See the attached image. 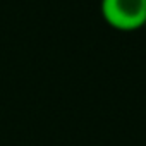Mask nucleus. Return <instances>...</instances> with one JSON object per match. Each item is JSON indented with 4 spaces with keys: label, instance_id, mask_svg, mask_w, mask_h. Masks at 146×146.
I'll return each instance as SVG.
<instances>
[{
    "label": "nucleus",
    "instance_id": "f257e3e1",
    "mask_svg": "<svg viewBox=\"0 0 146 146\" xmlns=\"http://www.w3.org/2000/svg\"><path fill=\"white\" fill-rule=\"evenodd\" d=\"M100 11L105 23L119 31H136L146 23V0H102Z\"/></svg>",
    "mask_w": 146,
    "mask_h": 146
},
{
    "label": "nucleus",
    "instance_id": "f03ea898",
    "mask_svg": "<svg viewBox=\"0 0 146 146\" xmlns=\"http://www.w3.org/2000/svg\"><path fill=\"white\" fill-rule=\"evenodd\" d=\"M144 29H146V23H144Z\"/></svg>",
    "mask_w": 146,
    "mask_h": 146
}]
</instances>
